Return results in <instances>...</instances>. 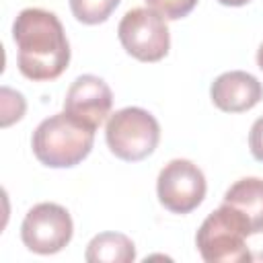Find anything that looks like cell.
<instances>
[{"label": "cell", "instance_id": "obj_1", "mask_svg": "<svg viewBox=\"0 0 263 263\" xmlns=\"http://www.w3.org/2000/svg\"><path fill=\"white\" fill-rule=\"evenodd\" d=\"M18 70L33 82L55 80L70 64V43L60 18L43 8H25L12 23Z\"/></svg>", "mask_w": 263, "mask_h": 263}, {"label": "cell", "instance_id": "obj_2", "mask_svg": "<svg viewBox=\"0 0 263 263\" xmlns=\"http://www.w3.org/2000/svg\"><path fill=\"white\" fill-rule=\"evenodd\" d=\"M95 144V129L66 111L43 119L31 138L35 158L49 168H70L82 162Z\"/></svg>", "mask_w": 263, "mask_h": 263}, {"label": "cell", "instance_id": "obj_3", "mask_svg": "<svg viewBox=\"0 0 263 263\" xmlns=\"http://www.w3.org/2000/svg\"><path fill=\"white\" fill-rule=\"evenodd\" d=\"M251 234L247 218L236 208L222 203L201 222L195 245L201 259L208 263H242L253 259L247 247Z\"/></svg>", "mask_w": 263, "mask_h": 263}, {"label": "cell", "instance_id": "obj_4", "mask_svg": "<svg viewBox=\"0 0 263 263\" xmlns=\"http://www.w3.org/2000/svg\"><path fill=\"white\" fill-rule=\"evenodd\" d=\"M105 140L117 158L140 162L156 150L160 142V125L150 111L142 107H123L109 115Z\"/></svg>", "mask_w": 263, "mask_h": 263}, {"label": "cell", "instance_id": "obj_5", "mask_svg": "<svg viewBox=\"0 0 263 263\" xmlns=\"http://www.w3.org/2000/svg\"><path fill=\"white\" fill-rule=\"evenodd\" d=\"M117 37L123 49L140 62H158L171 47L166 18L156 10L142 6L123 14L117 27Z\"/></svg>", "mask_w": 263, "mask_h": 263}, {"label": "cell", "instance_id": "obj_6", "mask_svg": "<svg viewBox=\"0 0 263 263\" xmlns=\"http://www.w3.org/2000/svg\"><path fill=\"white\" fill-rule=\"evenodd\" d=\"M74 234V224L66 208L60 203L43 201L33 205L21 224L23 245L37 255L60 253Z\"/></svg>", "mask_w": 263, "mask_h": 263}, {"label": "cell", "instance_id": "obj_7", "mask_svg": "<svg viewBox=\"0 0 263 263\" xmlns=\"http://www.w3.org/2000/svg\"><path fill=\"white\" fill-rule=\"evenodd\" d=\"M205 177L197 164L187 158L166 162L156 179V195L164 210L173 214L193 212L205 197Z\"/></svg>", "mask_w": 263, "mask_h": 263}, {"label": "cell", "instance_id": "obj_8", "mask_svg": "<svg viewBox=\"0 0 263 263\" xmlns=\"http://www.w3.org/2000/svg\"><path fill=\"white\" fill-rule=\"evenodd\" d=\"M111 107L113 92L109 84L95 74L78 76L70 84L64 99V111L92 129H97L111 115Z\"/></svg>", "mask_w": 263, "mask_h": 263}, {"label": "cell", "instance_id": "obj_9", "mask_svg": "<svg viewBox=\"0 0 263 263\" xmlns=\"http://www.w3.org/2000/svg\"><path fill=\"white\" fill-rule=\"evenodd\" d=\"M210 97L224 113H245L263 99V84L249 72L230 70L212 82Z\"/></svg>", "mask_w": 263, "mask_h": 263}, {"label": "cell", "instance_id": "obj_10", "mask_svg": "<svg viewBox=\"0 0 263 263\" xmlns=\"http://www.w3.org/2000/svg\"><path fill=\"white\" fill-rule=\"evenodd\" d=\"M222 203L236 208L247 218L253 234L263 232V179L259 177L238 179L234 185L228 187Z\"/></svg>", "mask_w": 263, "mask_h": 263}, {"label": "cell", "instance_id": "obj_11", "mask_svg": "<svg viewBox=\"0 0 263 263\" xmlns=\"http://www.w3.org/2000/svg\"><path fill=\"white\" fill-rule=\"evenodd\" d=\"M84 259L88 263H132L136 259V247L121 232H101L86 245Z\"/></svg>", "mask_w": 263, "mask_h": 263}, {"label": "cell", "instance_id": "obj_12", "mask_svg": "<svg viewBox=\"0 0 263 263\" xmlns=\"http://www.w3.org/2000/svg\"><path fill=\"white\" fill-rule=\"evenodd\" d=\"M121 0H70L74 18L82 25H101L119 6Z\"/></svg>", "mask_w": 263, "mask_h": 263}, {"label": "cell", "instance_id": "obj_13", "mask_svg": "<svg viewBox=\"0 0 263 263\" xmlns=\"http://www.w3.org/2000/svg\"><path fill=\"white\" fill-rule=\"evenodd\" d=\"M0 99H2V127H8L10 123L18 121L23 115H25V109H27V103L23 99L21 92L8 88V86H2L0 90Z\"/></svg>", "mask_w": 263, "mask_h": 263}, {"label": "cell", "instance_id": "obj_14", "mask_svg": "<svg viewBox=\"0 0 263 263\" xmlns=\"http://www.w3.org/2000/svg\"><path fill=\"white\" fill-rule=\"evenodd\" d=\"M146 4L148 8L162 14L166 21H179L195 8L197 0H146Z\"/></svg>", "mask_w": 263, "mask_h": 263}, {"label": "cell", "instance_id": "obj_15", "mask_svg": "<svg viewBox=\"0 0 263 263\" xmlns=\"http://www.w3.org/2000/svg\"><path fill=\"white\" fill-rule=\"evenodd\" d=\"M249 148L255 160L263 162V115L259 119H255V123L251 125L249 132Z\"/></svg>", "mask_w": 263, "mask_h": 263}, {"label": "cell", "instance_id": "obj_16", "mask_svg": "<svg viewBox=\"0 0 263 263\" xmlns=\"http://www.w3.org/2000/svg\"><path fill=\"white\" fill-rule=\"evenodd\" d=\"M220 4H224V6H245V4H249L251 0H218Z\"/></svg>", "mask_w": 263, "mask_h": 263}, {"label": "cell", "instance_id": "obj_17", "mask_svg": "<svg viewBox=\"0 0 263 263\" xmlns=\"http://www.w3.org/2000/svg\"><path fill=\"white\" fill-rule=\"evenodd\" d=\"M257 66L263 70V43H261L259 49H257Z\"/></svg>", "mask_w": 263, "mask_h": 263}]
</instances>
